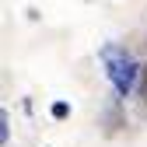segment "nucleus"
Returning a JSON list of instances; mask_svg holds the SVG:
<instances>
[{
	"label": "nucleus",
	"mask_w": 147,
	"mask_h": 147,
	"mask_svg": "<svg viewBox=\"0 0 147 147\" xmlns=\"http://www.w3.org/2000/svg\"><path fill=\"white\" fill-rule=\"evenodd\" d=\"M98 56H102V63H105V74H109V81H112L116 95H119V98L133 95L137 84H140V63L130 56V49L119 46V42H105Z\"/></svg>",
	"instance_id": "nucleus-1"
},
{
	"label": "nucleus",
	"mask_w": 147,
	"mask_h": 147,
	"mask_svg": "<svg viewBox=\"0 0 147 147\" xmlns=\"http://www.w3.org/2000/svg\"><path fill=\"white\" fill-rule=\"evenodd\" d=\"M0 140H4V144L11 140V116L7 112H0Z\"/></svg>",
	"instance_id": "nucleus-2"
},
{
	"label": "nucleus",
	"mask_w": 147,
	"mask_h": 147,
	"mask_svg": "<svg viewBox=\"0 0 147 147\" xmlns=\"http://www.w3.org/2000/svg\"><path fill=\"white\" fill-rule=\"evenodd\" d=\"M140 98H144V109H147V63H140Z\"/></svg>",
	"instance_id": "nucleus-3"
},
{
	"label": "nucleus",
	"mask_w": 147,
	"mask_h": 147,
	"mask_svg": "<svg viewBox=\"0 0 147 147\" xmlns=\"http://www.w3.org/2000/svg\"><path fill=\"white\" fill-rule=\"evenodd\" d=\"M70 116V105L67 102H56V105H53V119H67Z\"/></svg>",
	"instance_id": "nucleus-4"
}]
</instances>
